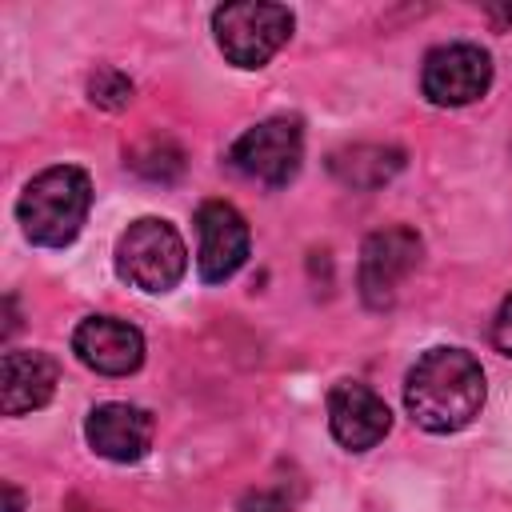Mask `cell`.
<instances>
[{"label": "cell", "mask_w": 512, "mask_h": 512, "mask_svg": "<svg viewBox=\"0 0 512 512\" xmlns=\"http://www.w3.org/2000/svg\"><path fill=\"white\" fill-rule=\"evenodd\" d=\"M484 392V368L464 348H428L404 380L408 416L440 436L468 428L484 408Z\"/></svg>", "instance_id": "1"}, {"label": "cell", "mask_w": 512, "mask_h": 512, "mask_svg": "<svg viewBox=\"0 0 512 512\" xmlns=\"http://www.w3.org/2000/svg\"><path fill=\"white\" fill-rule=\"evenodd\" d=\"M92 208V180L84 168L56 164L32 176L16 200L20 228L40 248H64L80 236Z\"/></svg>", "instance_id": "2"}, {"label": "cell", "mask_w": 512, "mask_h": 512, "mask_svg": "<svg viewBox=\"0 0 512 512\" xmlns=\"http://www.w3.org/2000/svg\"><path fill=\"white\" fill-rule=\"evenodd\" d=\"M188 268V248L180 240V232L160 220V216H140L124 228L120 244H116V272L120 280H128L140 292H172L184 280Z\"/></svg>", "instance_id": "3"}, {"label": "cell", "mask_w": 512, "mask_h": 512, "mask_svg": "<svg viewBox=\"0 0 512 512\" xmlns=\"http://www.w3.org/2000/svg\"><path fill=\"white\" fill-rule=\"evenodd\" d=\"M292 24L296 20L284 4L240 0V4H224L212 12L216 44L236 68H264L288 44Z\"/></svg>", "instance_id": "4"}, {"label": "cell", "mask_w": 512, "mask_h": 512, "mask_svg": "<svg viewBox=\"0 0 512 512\" xmlns=\"http://www.w3.org/2000/svg\"><path fill=\"white\" fill-rule=\"evenodd\" d=\"M228 160H232L236 172L260 180V184L280 188V184H288V180L296 176V168H300V160H304V132H300V124L288 120V116L260 120L256 128H248V132L232 144Z\"/></svg>", "instance_id": "5"}, {"label": "cell", "mask_w": 512, "mask_h": 512, "mask_svg": "<svg viewBox=\"0 0 512 512\" xmlns=\"http://www.w3.org/2000/svg\"><path fill=\"white\" fill-rule=\"evenodd\" d=\"M420 252H424L420 236L404 224L372 232L360 248V296H364V304L368 308H392L400 284L416 272Z\"/></svg>", "instance_id": "6"}, {"label": "cell", "mask_w": 512, "mask_h": 512, "mask_svg": "<svg viewBox=\"0 0 512 512\" xmlns=\"http://www.w3.org/2000/svg\"><path fill=\"white\" fill-rule=\"evenodd\" d=\"M492 84V56L480 44H440L424 56L420 88L440 108L472 104Z\"/></svg>", "instance_id": "7"}, {"label": "cell", "mask_w": 512, "mask_h": 512, "mask_svg": "<svg viewBox=\"0 0 512 512\" xmlns=\"http://www.w3.org/2000/svg\"><path fill=\"white\" fill-rule=\"evenodd\" d=\"M196 268L208 284H220L240 272L248 260V224L228 200H204L196 208Z\"/></svg>", "instance_id": "8"}, {"label": "cell", "mask_w": 512, "mask_h": 512, "mask_svg": "<svg viewBox=\"0 0 512 512\" xmlns=\"http://www.w3.org/2000/svg\"><path fill=\"white\" fill-rule=\"evenodd\" d=\"M328 428L348 452H368L388 436L392 412L368 384L340 380L328 392Z\"/></svg>", "instance_id": "9"}, {"label": "cell", "mask_w": 512, "mask_h": 512, "mask_svg": "<svg viewBox=\"0 0 512 512\" xmlns=\"http://www.w3.org/2000/svg\"><path fill=\"white\" fill-rule=\"evenodd\" d=\"M72 352L84 368L100 376H128L144 364V336L128 320L116 316H88L72 332Z\"/></svg>", "instance_id": "10"}, {"label": "cell", "mask_w": 512, "mask_h": 512, "mask_svg": "<svg viewBox=\"0 0 512 512\" xmlns=\"http://www.w3.org/2000/svg\"><path fill=\"white\" fill-rule=\"evenodd\" d=\"M84 436L96 448V456L116 460V464H132L152 448V416L136 404L112 400V404H100L88 412Z\"/></svg>", "instance_id": "11"}, {"label": "cell", "mask_w": 512, "mask_h": 512, "mask_svg": "<svg viewBox=\"0 0 512 512\" xmlns=\"http://www.w3.org/2000/svg\"><path fill=\"white\" fill-rule=\"evenodd\" d=\"M60 368L48 352H32V348H12L4 352L0 364V404L8 416H24L32 408H44L56 392Z\"/></svg>", "instance_id": "12"}, {"label": "cell", "mask_w": 512, "mask_h": 512, "mask_svg": "<svg viewBox=\"0 0 512 512\" xmlns=\"http://www.w3.org/2000/svg\"><path fill=\"white\" fill-rule=\"evenodd\" d=\"M332 176L344 184V188H380L388 184L400 168H404V152L400 148H388V144H352V148H340L332 152L328 160Z\"/></svg>", "instance_id": "13"}, {"label": "cell", "mask_w": 512, "mask_h": 512, "mask_svg": "<svg viewBox=\"0 0 512 512\" xmlns=\"http://www.w3.org/2000/svg\"><path fill=\"white\" fill-rule=\"evenodd\" d=\"M128 164H132L140 176H148V180H160V184H164V180H176V176H180L184 156H180V148H176L172 140H148V144L132 148Z\"/></svg>", "instance_id": "14"}, {"label": "cell", "mask_w": 512, "mask_h": 512, "mask_svg": "<svg viewBox=\"0 0 512 512\" xmlns=\"http://www.w3.org/2000/svg\"><path fill=\"white\" fill-rule=\"evenodd\" d=\"M88 96H92V104H100V108H108V112L128 108V100H132V80H128L124 72H116V68H96L92 80H88Z\"/></svg>", "instance_id": "15"}, {"label": "cell", "mask_w": 512, "mask_h": 512, "mask_svg": "<svg viewBox=\"0 0 512 512\" xmlns=\"http://www.w3.org/2000/svg\"><path fill=\"white\" fill-rule=\"evenodd\" d=\"M492 344H496L504 356H512V292L504 296V304H500V312H496V320H492Z\"/></svg>", "instance_id": "16"}, {"label": "cell", "mask_w": 512, "mask_h": 512, "mask_svg": "<svg viewBox=\"0 0 512 512\" xmlns=\"http://www.w3.org/2000/svg\"><path fill=\"white\" fill-rule=\"evenodd\" d=\"M4 496H8V512H20V492H16V484H4Z\"/></svg>", "instance_id": "17"}]
</instances>
